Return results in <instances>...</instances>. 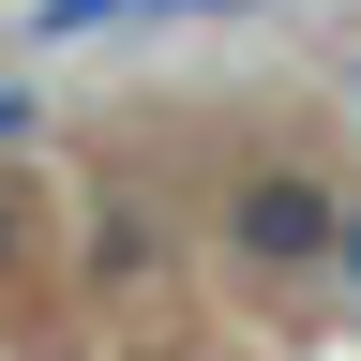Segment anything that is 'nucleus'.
Wrapping results in <instances>:
<instances>
[{
	"mask_svg": "<svg viewBox=\"0 0 361 361\" xmlns=\"http://www.w3.org/2000/svg\"><path fill=\"white\" fill-rule=\"evenodd\" d=\"M331 271H346V286H361V196H346V226H331Z\"/></svg>",
	"mask_w": 361,
	"mask_h": 361,
	"instance_id": "nucleus-5",
	"label": "nucleus"
},
{
	"mask_svg": "<svg viewBox=\"0 0 361 361\" xmlns=\"http://www.w3.org/2000/svg\"><path fill=\"white\" fill-rule=\"evenodd\" d=\"M331 226H346V196L316 166H241L226 180V256L241 271H331Z\"/></svg>",
	"mask_w": 361,
	"mask_h": 361,
	"instance_id": "nucleus-1",
	"label": "nucleus"
},
{
	"mask_svg": "<svg viewBox=\"0 0 361 361\" xmlns=\"http://www.w3.org/2000/svg\"><path fill=\"white\" fill-rule=\"evenodd\" d=\"M196 16H211V0H196Z\"/></svg>",
	"mask_w": 361,
	"mask_h": 361,
	"instance_id": "nucleus-6",
	"label": "nucleus"
},
{
	"mask_svg": "<svg viewBox=\"0 0 361 361\" xmlns=\"http://www.w3.org/2000/svg\"><path fill=\"white\" fill-rule=\"evenodd\" d=\"M90 271H106V286H135V271H166V226L135 211V196H106V226H90Z\"/></svg>",
	"mask_w": 361,
	"mask_h": 361,
	"instance_id": "nucleus-2",
	"label": "nucleus"
},
{
	"mask_svg": "<svg viewBox=\"0 0 361 361\" xmlns=\"http://www.w3.org/2000/svg\"><path fill=\"white\" fill-rule=\"evenodd\" d=\"M30 256V180H0V271Z\"/></svg>",
	"mask_w": 361,
	"mask_h": 361,
	"instance_id": "nucleus-4",
	"label": "nucleus"
},
{
	"mask_svg": "<svg viewBox=\"0 0 361 361\" xmlns=\"http://www.w3.org/2000/svg\"><path fill=\"white\" fill-rule=\"evenodd\" d=\"M121 16H135V0H30V30H45V45H61V30H121Z\"/></svg>",
	"mask_w": 361,
	"mask_h": 361,
	"instance_id": "nucleus-3",
	"label": "nucleus"
}]
</instances>
